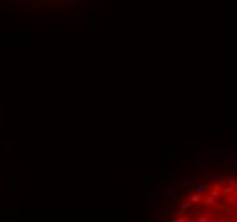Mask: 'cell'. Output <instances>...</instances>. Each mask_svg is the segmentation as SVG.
Here are the masks:
<instances>
[{"mask_svg":"<svg viewBox=\"0 0 237 222\" xmlns=\"http://www.w3.org/2000/svg\"><path fill=\"white\" fill-rule=\"evenodd\" d=\"M208 185H203V183H200V185H194V192L196 193H200V195H203V193H207L208 192Z\"/></svg>","mask_w":237,"mask_h":222,"instance_id":"cell-6","label":"cell"},{"mask_svg":"<svg viewBox=\"0 0 237 222\" xmlns=\"http://www.w3.org/2000/svg\"><path fill=\"white\" fill-rule=\"evenodd\" d=\"M222 188H224L225 195H234L235 193V183H225Z\"/></svg>","mask_w":237,"mask_h":222,"instance_id":"cell-4","label":"cell"},{"mask_svg":"<svg viewBox=\"0 0 237 222\" xmlns=\"http://www.w3.org/2000/svg\"><path fill=\"white\" fill-rule=\"evenodd\" d=\"M176 220H177V222H184V220H188V217H177Z\"/></svg>","mask_w":237,"mask_h":222,"instance_id":"cell-10","label":"cell"},{"mask_svg":"<svg viewBox=\"0 0 237 222\" xmlns=\"http://www.w3.org/2000/svg\"><path fill=\"white\" fill-rule=\"evenodd\" d=\"M200 200H201V195H200V193H196V192H194L193 195H191L190 198H188V202H190V205H196Z\"/></svg>","mask_w":237,"mask_h":222,"instance_id":"cell-7","label":"cell"},{"mask_svg":"<svg viewBox=\"0 0 237 222\" xmlns=\"http://www.w3.org/2000/svg\"><path fill=\"white\" fill-rule=\"evenodd\" d=\"M205 205H208V207H218L220 205V202H218V196H213V195H210L205 200Z\"/></svg>","mask_w":237,"mask_h":222,"instance_id":"cell-3","label":"cell"},{"mask_svg":"<svg viewBox=\"0 0 237 222\" xmlns=\"http://www.w3.org/2000/svg\"><path fill=\"white\" fill-rule=\"evenodd\" d=\"M213 215H215L213 212L203 213V215H200V217H198V220H200V222H207V220H210V219H213Z\"/></svg>","mask_w":237,"mask_h":222,"instance_id":"cell-8","label":"cell"},{"mask_svg":"<svg viewBox=\"0 0 237 222\" xmlns=\"http://www.w3.org/2000/svg\"><path fill=\"white\" fill-rule=\"evenodd\" d=\"M230 152H235V149H222V147H211V154H230Z\"/></svg>","mask_w":237,"mask_h":222,"instance_id":"cell-1","label":"cell"},{"mask_svg":"<svg viewBox=\"0 0 237 222\" xmlns=\"http://www.w3.org/2000/svg\"><path fill=\"white\" fill-rule=\"evenodd\" d=\"M177 195H179V193H177V190H176V188H171V190H169V192H167V196H169V203H171V205H174V203H176V200H177Z\"/></svg>","mask_w":237,"mask_h":222,"instance_id":"cell-2","label":"cell"},{"mask_svg":"<svg viewBox=\"0 0 237 222\" xmlns=\"http://www.w3.org/2000/svg\"><path fill=\"white\" fill-rule=\"evenodd\" d=\"M213 183H215L217 186H224V185L227 183V176H220V174H217L215 178H213Z\"/></svg>","mask_w":237,"mask_h":222,"instance_id":"cell-5","label":"cell"},{"mask_svg":"<svg viewBox=\"0 0 237 222\" xmlns=\"http://www.w3.org/2000/svg\"><path fill=\"white\" fill-rule=\"evenodd\" d=\"M188 207H191V205H190V202L186 200V202H184V203H183V205H181V212H186V210H188Z\"/></svg>","mask_w":237,"mask_h":222,"instance_id":"cell-9","label":"cell"}]
</instances>
